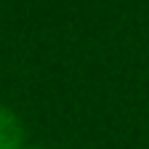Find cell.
I'll return each mask as SVG.
<instances>
[{
    "label": "cell",
    "instance_id": "cell-1",
    "mask_svg": "<svg viewBox=\"0 0 149 149\" xmlns=\"http://www.w3.org/2000/svg\"><path fill=\"white\" fill-rule=\"evenodd\" d=\"M0 149H13V130L3 115H0Z\"/></svg>",
    "mask_w": 149,
    "mask_h": 149
}]
</instances>
